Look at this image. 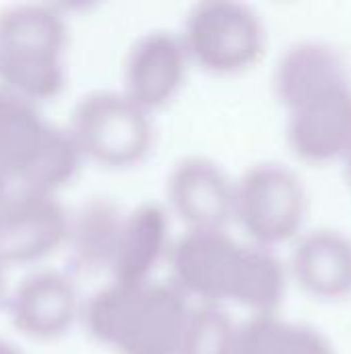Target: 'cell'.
<instances>
[{"label": "cell", "instance_id": "14", "mask_svg": "<svg viewBox=\"0 0 351 354\" xmlns=\"http://www.w3.org/2000/svg\"><path fill=\"white\" fill-rule=\"evenodd\" d=\"M290 276L317 299H341L351 292V239L337 228H306L288 259Z\"/></svg>", "mask_w": 351, "mask_h": 354}, {"label": "cell", "instance_id": "13", "mask_svg": "<svg viewBox=\"0 0 351 354\" xmlns=\"http://www.w3.org/2000/svg\"><path fill=\"white\" fill-rule=\"evenodd\" d=\"M345 83L351 81L343 56L319 39L292 44L273 71V91L285 114Z\"/></svg>", "mask_w": 351, "mask_h": 354}, {"label": "cell", "instance_id": "16", "mask_svg": "<svg viewBox=\"0 0 351 354\" xmlns=\"http://www.w3.org/2000/svg\"><path fill=\"white\" fill-rule=\"evenodd\" d=\"M124 214L126 212L108 197H93L70 214L66 249L79 272H106L110 276Z\"/></svg>", "mask_w": 351, "mask_h": 354}, {"label": "cell", "instance_id": "21", "mask_svg": "<svg viewBox=\"0 0 351 354\" xmlns=\"http://www.w3.org/2000/svg\"><path fill=\"white\" fill-rule=\"evenodd\" d=\"M14 191V185H12V180L8 178V174L0 168V205L6 201V197L10 195Z\"/></svg>", "mask_w": 351, "mask_h": 354}, {"label": "cell", "instance_id": "23", "mask_svg": "<svg viewBox=\"0 0 351 354\" xmlns=\"http://www.w3.org/2000/svg\"><path fill=\"white\" fill-rule=\"evenodd\" d=\"M6 272H8V268L0 263V305H2L4 295H6Z\"/></svg>", "mask_w": 351, "mask_h": 354}, {"label": "cell", "instance_id": "8", "mask_svg": "<svg viewBox=\"0 0 351 354\" xmlns=\"http://www.w3.org/2000/svg\"><path fill=\"white\" fill-rule=\"evenodd\" d=\"M70 212L58 195L14 189L0 205V263L33 266L66 249Z\"/></svg>", "mask_w": 351, "mask_h": 354}, {"label": "cell", "instance_id": "9", "mask_svg": "<svg viewBox=\"0 0 351 354\" xmlns=\"http://www.w3.org/2000/svg\"><path fill=\"white\" fill-rule=\"evenodd\" d=\"M170 214L184 230H230L236 178L211 158L186 156L174 164L166 185Z\"/></svg>", "mask_w": 351, "mask_h": 354}, {"label": "cell", "instance_id": "11", "mask_svg": "<svg viewBox=\"0 0 351 354\" xmlns=\"http://www.w3.org/2000/svg\"><path fill=\"white\" fill-rule=\"evenodd\" d=\"M83 303L70 274L41 268L12 288L8 313L21 336L46 342L64 336L74 322H81Z\"/></svg>", "mask_w": 351, "mask_h": 354}, {"label": "cell", "instance_id": "22", "mask_svg": "<svg viewBox=\"0 0 351 354\" xmlns=\"http://www.w3.org/2000/svg\"><path fill=\"white\" fill-rule=\"evenodd\" d=\"M0 354H25L17 344H12L10 340L0 338Z\"/></svg>", "mask_w": 351, "mask_h": 354}, {"label": "cell", "instance_id": "24", "mask_svg": "<svg viewBox=\"0 0 351 354\" xmlns=\"http://www.w3.org/2000/svg\"><path fill=\"white\" fill-rule=\"evenodd\" d=\"M343 164H345V174H348V180H350L351 185V151L348 153V158L343 160Z\"/></svg>", "mask_w": 351, "mask_h": 354}, {"label": "cell", "instance_id": "5", "mask_svg": "<svg viewBox=\"0 0 351 354\" xmlns=\"http://www.w3.org/2000/svg\"><path fill=\"white\" fill-rule=\"evenodd\" d=\"M306 187L290 166L259 162L236 176L234 224L244 241L277 251L306 230Z\"/></svg>", "mask_w": 351, "mask_h": 354}, {"label": "cell", "instance_id": "18", "mask_svg": "<svg viewBox=\"0 0 351 354\" xmlns=\"http://www.w3.org/2000/svg\"><path fill=\"white\" fill-rule=\"evenodd\" d=\"M240 324L223 305L197 303L190 309L178 354H236Z\"/></svg>", "mask_w": 351, "mask_h": 354}, {"label": "cell", "instance_id": "12", "mask_svg": "<svg viewBox=\"0 0 351 354\" xmlns=\"http://www.w3.org/2000/svg\"><path fill=\"white\" fill-rule=\"evenodd\" d=\"M290 149L308 164L345 160L351 151V83L288 112Z\"/></svg>", "mask_w": 351, "mask_h": 354}, {"label": "cell", "instance_id": "10", "mask_svg": "<svg viewBox=\"0 0 351 354\" xmlns=\"http://www.w3.org/2000/svg\"><path fill=\"white\" fill-rule=\"evenodd\" d=\"M190 64L180 33L168 29L147 31L126 52L122 91L153 114L180 93Z\"/></svg>", "mask_w": 351, "mask_h": 354}, {"label": "cell", "instance_id": "7", "mask_svg": "<svg viewBox=\"0 0 351 354\" xmlns=\"http://www.w3.org/2000/svg\"><path fill=\"white\" fill-rule=\"evenodd\" d=\"M242 251L244 241L230 230H184L168 255L170 282L199 303H232Z\"/></svg>", "mask_w": 351, "mask_h": 354}, {"label": "cell", "instance_id": "1", "mask_svg": "<svg viewBox=\"0 0 351 354\" xmlns=\"http://www.w3.org/2000/svg\"><path fill=\"white\" fill-rule=\"evenodd\" d=\"M190 299L172 282L110 280L83 303L89 336L116 354H178Z\"/></svg>", "mask_w": 351, "mask_h": 354}, {"label": "cell", "instance_id": "6", "mask_svg": "<svg viewBox=\"0 0 351 354\" xmlns=\"http://www.w3.org/2000/svg\"><path fill=\"white\" fill-rule=\"evenodd\" d=\"M180 35L192 64L213 75L252 68L267 41L261 15L240 0L197 2L184 17Z\"/></svg>", "mask_w": 351, "mask_h": 354}, {"label": "cell", "instance_id": "4", "mask_svg": "<svg viewBox=\"0 0 351 354\" xmlns=\"http://www.w3.org/2000/svg\"><path fill=\"white\" fill-rule=\"evenodd\" d=\"M68 131L85 160L103 168H128L153 147V114L122 89H95L72 108Z\"/></svg>", "mask_w": 351, "mask_h": 354}, {"label": "cell", "instance_id": "15", "mask_svg": "<svg viewBox=\"0 0 351 354\" xmlns=\"http://www.w3.org/2000/svg\"><path fill=\"white\" fill-rule=\"evenodd\" d=\"M170 212L153 201L139 203L124 214L110 280L149 282L172 249Z\"/></svg>", "mask_w": 351, "mask_h": 354}, {"label": "cell", "instance_id": "3", "mask_svg": "<svg viewBox=\"0 0 351 354\" xmlns=\"http://www.w3.org/2000/svg\"><path fill=\"white\" fill-rule=\"evenodd\" d=\"M68 25L64 15L39 2L0 12V87L43 104L66 81Z\"/></svg>", "mask_w": 351, "mask_h": 354}, {"label": "cell", "instance_id": "20", "mask_svg": "<svg viewBox=\"0 0 351 354\" xmlns=\"http://www.w3.org/2000/svg\"><path fill=\"white\" fill-rule=\"evenodd\" d=\"M285 354H337L333 342L308 324L290 322Z\"/></svg>", "mask_w": 351, "mask_h": 354}, {"label": "cell", "instance_id": "19", "mask_svg": "<svg viewBox=\"0 0 351 354\" xmlns=\"http://www.w3.org/2000/svg\"><path fill=\"white\" fill-rule=\"evenodd\" d=\"M288 319L277 315H250L240 324L236 354H283Z\"/></svg>", "mask_w": 351, "mask_h": 354}, {"label": "cell", "instance_id": "2", "mask_svg": "<svg viewBox=\"0 0 351 354\" xmlns=\"http://www.w3.org/2000/svg\"><path fill=\"white\" fill-rule=\"evenodd\" d=\"M83 162L68 127L50 122L39 104L0 87V168L14 189L58 195Z\"/></svg>", "mask_w": 351, "mask_h": 354}, {"label": "cell", "instance_id": "17", "mask_svg": "<svg viewBox=\"0 0 351 354\" xmlns=\"http://www.w3.org/2000/svg\"><path fill=\"white\" fill-rule=\"evenodd\" d=\"M290 270L275 249L244 241L232 303L250 315H277L288 290Z\"/></svg>", "mask_w": 351, "mask_h": 354}]
</instances>
